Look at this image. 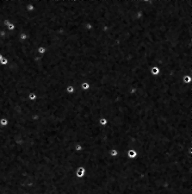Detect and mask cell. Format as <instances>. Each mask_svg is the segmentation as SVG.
<instances>
[{
	"label": "cell",
	"mask_w": 192,
	"mask_h": 194,
	"mask_svg": "<svg viewBox=\"0 0 192 194\" xmlns=\"http://www.w3.org/2000/svg\"><path fill=\"white\" fill-rule=\"evenodd\" d=\"M8 63H9V61H8L7 59L5 58V57H3V59L0 61V65L3 66H7Z\"/></svg>",
	"instance_id": "7c38bea8"
},
{
	"label": "cell",
	"mask_w": 192,
	"mask_h": 194,
	"mask_svg": "<svg viewBox=\"0 0 192 194\" xmlns=\"http://www.w3.org/2000/svg\"><path fill=\"white\" fill-rule=\"evenodd\" d=\"M80 87L83 91H87L90 89V84L87 81H83L80 84Z\"/></svg>",
	"instance_id": "52a82bcc"
},
{
	"label": "cell",
	"mask_w": 192,
	"mask_h": 194,
	"mask_svg": "<svg viewBox=\"0 0 192 194\" xmlns=\"http://www.w3.org/2000/svg\"><path fill=\"white\" fill-rule=\"evenodd\" d=\"M126 154H127V157L128 158V159H131V160H134V159H135V158L138 156V153L136 152V150H134L133 148L128 149V150L127 151Z\"/></svg>",
	"instance_id": "7a4b0ae2"
},
{
	"label": "cell",
	"mask_w": 192,
	"mask_h": 194,
	"mask_svg": "<svg viewBox=\"0 0 192 194\" xmlns=\"http://www.w3.org/2000/svg\"><path fill=\"white\" fill-rule=\"evenodd\" d=\"M0 123H1V125H2V126H6V125L8 124L7 118H2L1 120H0Z\"/></svg>",
	"instance_id": "5bb4252c"
},
{
	"label": "cell",
	"mask_w": 192,
	"mask_h": 194,
	"mask_svg": "<svg viewBox=\"0 0 192 194\" xmlns=\"http://www.w3.org/2000/svg\"><path fill=\"white\" fill-rule=\"evenodd\" d=\"M83 150H84V148H83V146L81 145L80 143H77V144H75V146H74V151H75V152H77V153H80V152H82Z\"/></svg>",
	"instance_id": "30bf717a"
},
{
	"label": "cell",
	"mask_w": 192,
	"mask_h": 194,
	"mask_svg": "<svg viewBox=\"0 0 192 194\" xmlns=\"http://www.w3.org/2000/svg\"><path fill=\"white\" fill-rule=\"evenodd\" d=\"M85 173H86V169L85 167H78L76 169L75 175L78 179H83L85 176Z\"/></svg>",
	"instance_id": "6da1fadb"
},
{
	"label": "cell",
	"mask_w": 192,
	"mask_h": 194,
	"mask_svg": "<svg viewBox=\"0 0 192 194\" xmlns=\"http://www.w3.org/2000/svg\"><path fill=\"white\" fill-rule=\"evenodd\" d=\"M66 93L68 94H73V92H75V89H74V86L73 85H69L66 87Z\"/></svg>",
	"instance_id": "8fae6325"
},
{
	"label": "cell",
	"mask_w": 192,
	"mask_h": 194,
	"mask_svg": "<svg viewBox=\"0 0 192 194\" xmlns=\"http://www.w3.org/2000/svg\"><path fill=\"white\" fill-rule=\"evenodd\" d=\"M182 81L184 84H190V83H192V76L184 75L182 78Z\"/></svg>",
	"instance_id": "8992f818"
},
{
	"label": "cell",
	"mask_w": 192,
	"mask_h": 194,
	"mask_svg": "<svg viewBox=\"0 0 192 194\" xmlns=\"http://www.w3.org/2000/svg\"><path fill=\"white\" fill-rule=\"evenodd\" d=\"M137 92H138V88H136V87H131L128 90L129 94H131V95H134Z\"/></svg>",
	"instance_id": "4fadbf2b"
},
{
	"label": "cell",
	"mask_w": 192,
	"mask_h": 194,
	"mask_svg": "<svg viewBox=\"0 0 192 194\" xmlns=\"http://www.w3.org/2000/svg\"><path fill=\"white\" fill-rule=\"evenodd\" d=\"M3 57H4V56H3V54H2V53H0V61H1V60L3 59Z\"/></svg>",
	"instance_id": "9a60e30c"
},
{
	"label": "cell",
	"mask_w": 192,
	"mask_h": 194,
	"mask_svg": "<svg viewBox=\"0 0 192 194\" xmlns=\"http://www.w3.org/2000/svg\"><path fill=\"white\" fill-rule=\"evenodd\" d=\"M46 52H47V48L43 46L38 47V48H37V53H38V54H40V55H44V54L46 53Z\"/></svg>",
	"instance_id": "9c48e42d"
},
{
	"label": "cell",
	"mask_w": 192,
	"mask_h": 194,
	"mask_svg": "<svg viewBox=\"0 0 192 194\" xmlns=\"http://www.w3.org/2000/svg\"><path fill=\"white\" fill-rule=\"evenodd\" d=\"M109 154H110V157L112 158H116L119 154V152L117 150L116 148H111L110 151H109Z\"/></svg>",
	"instance_id": "5b68a950"
},
{
	"label": "cell",
	"mask_w": 192,
	"mask_h": 194,
	"mask_svg": "<svg viewBox=\"0 0 192 194\" xmlns=\"http://www.w3.org/2000/svg\"><path fill=\"white\" fill-rule=\"evenodd\" d=\"M160 73V68L157 66H152L151 69H150V73L153 76H157Z\"/></svg>",
	"instance_id": "3957f363"
},
{
	"label": "cell",
	"mask_w": 192,
	"mask_h": 194,
	"mask_svg": "<svg viewBox=\"0 0 192 194\" xmlns=\"http://www.w3.org/2000/svg\"><path fill=\"white\" fill-rule=\"evenodd\" d=\"M108 123H109V120L107 118H105V117H100L99 120H98V124L100 126H107Z\"/></svg>",
	"instance_id": "277c9868"
},
{
	"label": "cell",
	"mask_w": 192,
	"mask_h": 194,
	"mask_svg": "<svg viewBox=\"0 0 192 194\" xmlns=\"http://www.w3.org/2000/svg\"><path fill=\"white\" fill-rule=\"evenodd\" d=\"M28 99H29V101H31V102H34V101L37 99L36 94L34 93V92H30V93H29V95H28Z\"/></svg>",
	"instance_id": "ba28073f"
}]
</instances>
